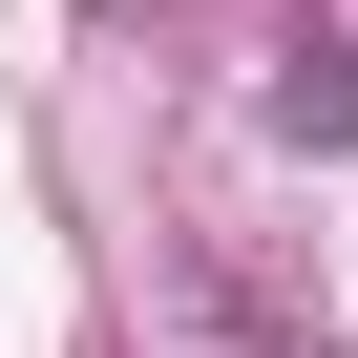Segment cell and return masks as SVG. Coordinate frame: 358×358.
<instances>
[{
  "label": "cell",
  "mask_w": 358,
  "mask_h": 358,
  "mask_svg": "<svg viewBox=\"0 0 358 358\" xmlns=\"http://www.w3.org/2000/svg\"><path fill=\"white\" fill-rule=\"evenodd\" d=\"M169 295H190V316H211L232 358H337V337H316V316H295V295H274L253 253H232V232H190V253H169Z\"/></svg>",
  "instance_id": "obj_1"
},
{
  "label": "cell",
  "mask_w": 358,
  "mask_h": 358,
  "mask_svg": "<svg viewBox=\"0 0 358 358\" xmlns=\"http://www.w3.org/2000/svg\"><path fill=\"white\" fill-rule=\"evenodd\" d=\"M253 127H274V148H358V43H274Z\"/></svg>",
  "instance_id": "obj_2"
}]
</instances>
